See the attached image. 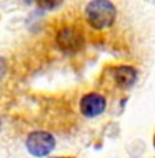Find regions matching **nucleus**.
<instances>
[{
	"label": "nucleus",
	"instance_id": "obj_5",
	"mask_svg": "<svg viewBox=\"0 0 155 158\" xmlns=\"http://www.w3.org/2000/svg\"><path fill=\"white\" fill-rule=\"evenodd\" d=\"M112 77H113V81L117 87L123 89V90H128L136 83L137 71L132 65L124 64L114 67L113 71H112Z\"/></svg>",
	"mask_w": 155,
	"mask_h": 158
},
{
	"label": "nucleus",
	"instance_id": "obj_4",
	"mask_svg": "<svg viewBox=\"0 0 155 158\" xmlns=\"http://www.w3.org/2000/svg\"><path fill=\"white\" fill-rule=\"evenodd\" d=\"M106 105L108 102L105 95H102L101 93H97V91H91V93L84 94L80 98L79 109H80V113L84 117L93 118L104 113L105 109H106Z\"/></svg>",
	"mask_w": 155,
	"mask_h": 158
},
{
	"label": "nucleus",
	"instance_id": "obj_3",
	"mask_svg": "<svg viewBox=\"0 0 155 158\" xmlns=\"http://www.w3.org/2000/svg\"><path fill=\"white\" fill-rule=\"evenodd\" d=\"M56 45L61 52L72 55L83 48L84 37L79 29L74 26H64L56 34Z\"/></svg>",
	"mask_w": 155,
	"mask_h": 158
},
{
	"label": "nucleus",
	"instance_id": "obj_2",
	"mask_svg": "<svg viewBox=\"0 0 155 158\" xmlns=\"http://www.w3.org/2000/svg\"><path fill=\"white\" fill-rule=\"evenodd\" d=\"M56 147V139L48 131H33L26 139V149L35 158L47 157Z\"/></svg>",
	"mask_w": 155,
	"mask_h": 158
},
{
	"label": "nucleus",
	"instance_id": "obj_1",
	"mask_svg": "<svg viewBox=\"0 0 155 158\" xmlns=\"http://www.w3.org/2000/svg\"><path fill=\"white\" fill-rule=\"evenodd\" d=\"M117 8L110 0H90L84 8V18L94 30H105L116 22Z\"/></svg>",
	"mask_w": 155,
	"mask_h": 158
},
{
	"label": "nucleus",
	"instance_id": "obj_7",
	"mask_svg": "<svg viewBox=\"0 0 155 158\" xmlns=\"http://www.w3.org/2000/svg\"><path fill=\"white\" fill-rule=\"evenodd\" d=\"M6 71V65H4V61H3V59L0 57V78L3 77V74H4Z\"/></svg>",
	"mask_w": 155,
	"mask_h": 158
},
{
	"label": "nucleus",
	"instance_id": "obj_8",
	"mask_svg": "<svg viewBox=\"0 0 155 158\" xmlns=\"http://www.w3.org/2000/svg\"><path fill=\"white\" fill-rule=\"evenodd\" d=\"M154 147H155V135H154Z\"/></svg>",
	"mask_w": 155,
	"mask_h": 158
},
{
	"label": "nucleus",
	"instance_id": "obj_6",
	"mask_svg": "<svg viewBox=\"0 0 155 158\" xmlns=\"http://www.w3.org/2000/svg\"><path fill=\"white\" fill-rule=\"evenodd\" d=\"M35 3L44 11H55L64 3V0H35Z\"/></svg>",
	"mask_w": 155,
	"mask_h": 158
},
{
	"label": "nucleus",
	"instance_id": "obj_9",
	"mask_svg": "<svg viewBox=\"0 0 155 158\" xmlns=\"http://www.w3.org/2000/svg\"><path fill=\"white\" fill-rule=\"evenodd\" d=\"M60 158H72V157H60Z\"/></svg>",
	"mask_w": 155,
	"mask_h": 158
}]
</instances>
